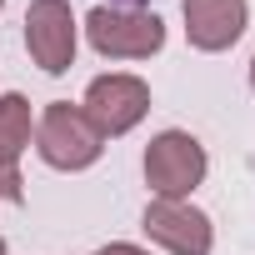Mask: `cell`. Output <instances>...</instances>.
Segmentation results:
<instances>
[{"mask_svg":"<svg viewBox=\"0 0 255 255\" xmlns=\"http://www.w3.org/2000/svg\"><path fill=\"white\" fill-rule=\"evenodd\" d=\"M35 150L50 170H90L105 150V135L90 125V115L70 100H50L35 120Z\"/></svg>","mask_w":255,"mask_h":255,"instance_id":"6da1fadb","label":"cell"},{"mask_svg":"<svg viewBox=\"0 0 255 255\" xmlns=\"http://www.w3.org/2000/svg\"><path fill=\"white\" fill-rule=\"evenodd\" d=\"M85 40L105 60H150L165 45V20L155 10L130 5H95L85 15Z\"/></svg>","mask_w":255,"mask_h":255,"instance_id":"7a4b0ae2","label":"cell"},{"mask_svg":"<svg viewBox=\"0 0 255 255\" xmlns=\"http://www.w3.org/2000/svg\"><path fill=\"white\" fill-rule=\"evenodd\" d=\"M205 170H210L205 145L190 130H160L145 145V185L155 190V200H190Z\"/></svg>","mask_w":255,"mask_h":255,"instance_id":"3957f363","label":"cell"},{"mask_svg":"<svg viewBox=\"0 0 255 255\" xmlns=\"http://www.w3.org/2000/svg\"><path fill=\"white\" fill-rule=\"evenodd\" d=\"M80 110L90 115V125L105 135V140H115V135H130L135 125L145 120V110H150V85L140 80V75H125V70H110V75H95L90 85H85V100H80Z\"/></svg>","mask_w":255,"mask_h":255,"instance_id":"277c9868","label":"cell"},{"mask_svg":"<svg viewBox=\"0 0 255 255\" xmlns=\"http://www.w3.org/2000/svg\"><path fill=\"white\" fill-rule=\"evenodd\" d=\"M25 50L45 75H65L80 50V25L70 0H30L25 10Z\"/></svg>","mask_w":255,"mask_h":255,"instance_id":"5b68a950","label":"cell"},{"mask_svg":"<svg viewBox=\"0 0 255 255\" xmlns=\"http://www.w3.org/2000/svg\"><path fill=\"white\" fill-rule=\"evenodd\" d=\"M140 230L170 255H210V245H215L210 215L195 210L190 200H150L140 215Z\"/></svg>","mask_w":255,"mask_h":255,"instance_id":"8992f818","label":"cell"},{"mask_svg":"<svg viewBox=\"0 0 255 255\" xmlns=\"http://www.w3.org/2000/svg\"><path fill=\"white\" fill-rule=\"evenodd\" d=\"M180 15H185V40L205 55L230 50L250 25L245 0H180Z\"/></svg>","mask_w":255,"mask_h":255,"instance_id":"52a82bcc","label":"cell"},{"mask_svg":"<svg viewBox=\"0 0 255 255\" xmlns=\"http://www.w3.org/2000/svg\"><path fill=\"white\" fill-rule=\"evenodd\" d=\"M30 140H35V115H30V100H25L20 90H5V95H0V150L20 160V150H25Z\"/></svg>","mask_w":255,"mask_h":255,"instance_id":"ba28073f","label":"cell"},{"mask_svg":"<svg viewBox=\"0 0 255 255\" xmlns=\"http://www.w3.org/2000/svg\"><path fill=\"white\" fill-rule=\"evenodd\" d=\"M0 200H10V205H20V200H25L20 160H15V155H5V150H0Z\"/></svg>","mask_w":255,"mask_h":255,"instance_id":"9c48e42d","label":"cell"},{"mask_svg":"<svg viewBox=\"0 0 255 255\" xmlns=\"http://www.w3.org/2000/svg\"><path fill=\"white\" fill-rule=\"evenodd\" d=\"M90 255H150V250H140V245H130V240H110V245H100V250H90Z\"/></svg>","mask_w":255,"mask_h":255,"instance_id":"30bf717a","label":"cell"},{"mask_svg":"<svg viewBox=\"0 0 255 255\" xmlns=\"http://www.w3.org/2000/svg\"><path fill=\"white\" fill-rule=\"evenodd\" d=\"M250 90H255V60H250Z\"/></svg>","mask_w":255,"mask_h":255,"instance_id":"8fae6325","label":"cell"},{"mask_svg":"<svg viewBox=\"0 0 255 255\" xmlns=\"http://www.w3.org/2000/svg\"><path fill=\"white\" fill-rule=\"evenodd\" d=\"M0 255H5V240H0Z\"/></svg>","mask_w":255,"mask_h":255,"instance_id":"7c38bea8","label":"cell"},{"mask_svg":"<svg viewBox=\"0 0 255 255\" xmlns=\"http://www.w3.org/2000/svg\"><path fill=\"white\" fill-rule=\"evenodd\" d=\"M0 10H5V0H0Z\"/></svg>","mask_w":255,"mask_h":255,"instance_id":"4fadbf2b","label":"cell"}]
</instances>
